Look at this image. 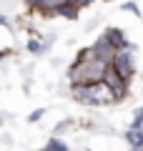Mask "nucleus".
<instances>
[{
  "label": "nucleus",
  "instance_id": "f257e3e1",
  "mask_svg": "<svg viewBox=\"0 0 143 151\" xmlns=\"http://www.w3.org/2000/svg\"><path fill=\"white\" fill-rule=\"evenodd\" d=\"M78 63L70 68V81L73 83H95V81H103V73L108 68V60L101 58V55H95L93 48L83 50L78 55Z\"/></svg>",
  "mask_w": 143,
  "mask_h": 151
},
{
  "label": "nucleus",
  "instance_id": "f03ea898",
  "mask_svg": "<svg viewBox=\"0 0 143 151\" xmlns=\"http://www.w3.org/2000/svg\"><path fill=\"white\" fill-rule=\"evenodd\" d=\"M73 96L83 103H93V106H103V103H113L116 93L106 81H95V83H75L73 86Z\"/></svg>",
  "mask_w": 143,
  "mask_h": 151
},
{
  "label": "nucleus",
  "instance_id": "7ed1b4c3",
  "mask_svg": "<svg viewBox=\"0 0 143 151\" xmlns=\"http://www.w3.org/2000/svg\"><path fill=\"white\" fill-rule=\"evenodd\" d=\"M113 68H116L123 78H128V76L133 73V55H131V50H128L126 45L116 50V55H113Z\"/></svg>",
  "mask_w": 143,
  "mask_h": 151
},
{
  "label": "nucleus",
  "instance_id": "20e7f679",
  "mask_svg": "<svg viewBox=\"0 0 143 151\" xmlns=\"http://www.w3.org/2000/svg\"><path fill=\"white\" fill-rule=\"evenodd\" d=\"M103 81H106L108 86L113 88V93H116V96H121V93L126 91V78H123V76L118 73L116 68H106V73H103Z\"/></svg>",
  "mask_w": 143,
  "mask_h": 151
},
{
  "label": "nucleus",
  "instance_id": "39448f33",
  "mask_svg": "<svg viewBox=\"0 0 143 151\" xmlns=\"http://www.w3.org/2000/svg\"><path fill=\"white\" fill-rule=\"evenodd\" d=\"M93 50H95V55H101V58H106L108 63H111L118 48H116V45L111 43V40H108V38H101V40H98V43L93 45Z\"/></svg>",
  "mask_w": 143,
  "mask_h": 151
},
{
  "label": "nucleus",
  "instance_id": "423d86ee",
  "mask_svg": "<svg viewBox=\"0 0 143 151\" xmlns=\"http://www.w3.org/2000/svg\"><path fill=\"white\" fill-rule=\"evenodd\" d=\"M126 139H128V144H131L133 149H141V146H143V131H141V126H133V129H128Z\"/></svg>",
  "mask_w": 143,
  "mask_h": 151
},
{
  "label": "nucleus",
  "instance_id": "0eeeda50",
  "mask_svg": "<svg viewBox=\"0 0 143 151\" xmlns=\"http://www.w3.org/2000/svg\"><path fill=\"white\" fill-rule=\"evenodd\" d=\"M106 38L116 45V48H123V45H126V35H123L121 30H116V28H111V30L106 33Z\"/></svg>",
  "mask_w": 143,
  "mask_h": 151
},
{
  "label": "nucleus",
  "instance_id": "6e6552de",
  "mask_svg": "<svg viewBox=\"0 0 143 151\" xmlns=\"http://www.w3.org/2000/svg\"><path fill=\"white\" fill-rule=\"evenodd\" d=\"M48 151H65V144H60V141H50V144H48Z\"/></svg>",
  "mask_w": 143,
  "mask_h": 151
}]
</instances>
